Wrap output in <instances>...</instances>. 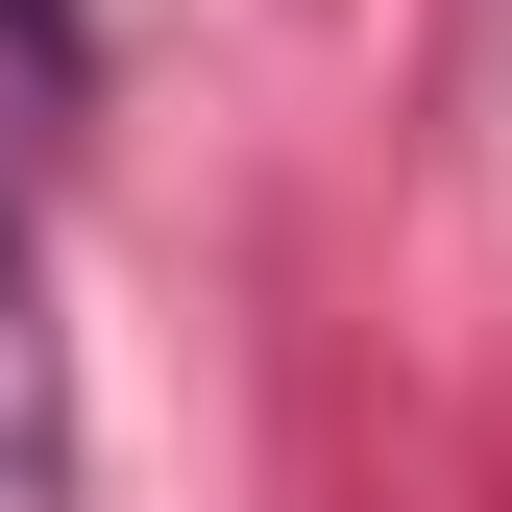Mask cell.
Instances as JSON below:
<instances>
[]
</instances>
